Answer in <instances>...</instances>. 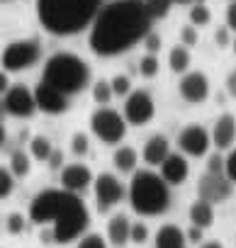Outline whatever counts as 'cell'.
Listing matches in <instances>:
<instances>
[{
	"label": "cell",
	"instance_id": "1",
	"mask_svg": "<svg viewBox=\"0 0 236 248\" xmlns=\"http://www.w3.org/2000/svg\"><path fill=\"white\" fill-rule=\"evenodd\" d=\"M151 20L144 0H110L90 27L88 44L97 56H117L146 39Z\"/></svg>",
	"mask_w": 236,
	"mask_h": 248
},
{
	"label": "cell",
	"instance_id": "2",
	"mask_svg": "<svg viewBox=\"0 0 236 248\" xmlns=\"http://www.w3.org/2000/svg\"><path fill=\"white\" fill-rule=\"evenodd\" d=\"M30 219L34 224H51L56 231V243H71L85 231L90 214L76 192L44 190L32 200Z\"/></svg>",
	"mask_w": 236,
	"mask_h": 248
},
{
	"label": "cell",
	"instance_id": "3",
	"mask_svg": "<svg viewBox=\"0 0 236 248\" xmlns=\"http://www.w3.org/2000/svg\"><path fill=\"white\" fill-rule=\"evenodd\" d=\"M102 0H37V17L49 34L71 37L93 27Z\"/></svg>",
	"mask_w": 236,
	"mask_h": 248
},
{
	"label": "cell",
	"instance_id": "4",
	"mask_svg": "<svg viewBox=\"0 0 236 248\" xmlns=\"http://www.w3.org/2000/svg\"><path fill=\"white\" fill-rule=\"evenodd\" d=\"M129 202L132 209L142 217L163 214L171 204L168 183L154 170H137L129 183Z\"/></svg>",
	"mask_w": 236,
	"mask_h": 248
},
{
	"label": "cell",
	"instance_id": "5",
	"mask_svg": "<svg viewBox=\"0 0 236 248\" xmlns=\"http://www.w3.org/2000/svg\"><path fill=\"white\" fill-rule=\"evenodd\" d=\"M42 80H47L49 85L59 88L66 95H76L90 83V68H88V63L80 56L61 51V54H54L44 63Z\"/></svg>",
	"mask_w": 236,
	"mask_h": 248
},
{
	"label": "cell",
	"instance_id": "6",
	"mask_svg": "<svg viewBox=\"0 0 236 248\" xmlns=\"http://www.w3.org/2000/svg\"><path fill=\"white\" fill-rule=\"evenodd\" d=\"M90 129L102 144H120L127 137V119L110 107H100L90 117Z\"/></svg>",
	"mask_w": 236,
	"mask_h": 248
},
{
	"label": "cell",
	"instance_id": "7",
	"mask_svg": "<svg viewBox=\"0 0 236 248\" xmlns=\"http://www.w3.org/2000/svg\"><path fill=\"white\" fill-rule=\"evenodd\" d=\"M39 59V44L34 39H17V42H10L3 51V68L8 73H15V71H25L30 66H34Z\"/></svg>",
	"mask_w": 236,
	"mask_h": 248
},
{
	"label": "cell",
	"instance_id": "8",
	"mask_svg": "<svg viewBox=\"0 0 236 248\" xmlns=\"http://www.w3.org/2000/svg\"><path fill=\"white\" fill-rule=\"evenodd\" d=\"M154 97L146 93V90H134L132 95H127L125 100V119L134 127H142V124L151 122L154 119Z\"/></svg>",
	"mask_w": 236,
	"mask_h": 248
},
{
	"label": "cell",
	"instance_id": "9",
	"mask_svg": "<svg viewBox=\"0 0 236 248\" xmlns=\"http://www.w3.org/2000/svg\"><path fill=\"white\" fill-rule=\"evenodd\" d=\"M93 185H95V202H97L100 212H107L117 202H122V197H125V187H122L120 178L112 173H100Z\"/></svg>",
	"mask_w": 236,
	"mask_h": 248
},
{
	"label": "cell",
	"instance_id": "10",
	"mask_svg": "<svg viewBox=\"0 0 236 248\" xmlns=\"http://www.w3.org/2000/svg\"><path fill=\"white\" fill-rule=\"evenodd\" d=\"M37 109H39L37 107V97L25 85H13L3 95V112H8L13 117H32Z\"/></svg>",
	"mask_w": 236,
	"mask_h": 248
},
{
	"label": "cell",
	"instance_id": "11",
	"mask_svg": "<svg viewBox=\"0 0 236 248\" xmlns=\"http://www.w3.org/2000/svg\"><path fill=\"white\" fill-rule=\"evenodd\" d=\"M212 144V134L200 127V124H190V127H185L180 134H178V146L185 156H192V158H200L207 154Z\"/></svg>",
	"mask_w": 236,
	"mask_h": 248
},
{
	"label": "cell",
	"instance_id": "12",
	"mask_svg": "<svg viewBox=\"0 0 236 248\" xmlns=\"http://www.w3.org/2000/svg\"><path fill=\"white\" fill-rule=\"evenodd\" d=\"M231 180L221 173V175H217V173H205L202 178H200V183H197V195H200V200H207V202H212V204H217V202H226L229 197H231Z\"/></svg>",
	"mask_w": 236,
	"mask_h": 248
},
{
	"label": "cell",
	"instance_id": "13",
	"mask_svg": "<svg viewBox=\"0 0 236 248\" xmlns=\"http://www.w3.org/2000/svg\"><path fill=\"white\" fill-rule=\"evenodd\" d=\"M34 97H37V107L44 114H63L68 109V95L49 85L47 80H39V85L34 88Z\"/></svg>",
	"mask_w": 236,
	"mask_h": 248
},
{
	"label": "cell",
	"instance_id": "14",
	"mask_svg": "<svg viewBox=\"0 0 236 248\" xmlns=\"http://www.w3.org/2000/svg\"><path fill=\"white\" fill-rule=\"evenodd\" d=\"M180 95H183V100H188L192 105L205 102L207 95H209V80H207V76L200 73V71L185 73L180 78Z\"/></svg>",
	"mask_w": 236,
	"mask_h": 248
},
{
	"label": "cell",
	"instance_id": "15",
	"mask_svg": "<svg viewBox=\"0 0 236 248\" xmlns=\"http://www.w3.org/2000/svg\"><path fill=\"white\" fill-rule=\"evenodd\" d=\"M93 183H95V178H93L90 168L83 166V163H71V166L61 168V185L68 192H76L78 195V192L88 190Z\"/></svg>",
	"mask_w": 236,
	"mask_h": 248
},
{
	"label": "cell",
	"instance_id": "16",
	"mask_svg": "<svg viewBox=\"0 0 236 248\" xmlns=\"http://www.w3.org/2000/svg\"><path fill=\"white\" fill-rule=\"evenodd\" d=\"M236 141V119L234 114H221L217 122H214V129H212V144L224 151V149H231Z\"/></svg>",
	"mask_w": 236,
	"mask_h": 248
},
{
	"label": "cell",
	"instance_id": "17",
	"mask_svg": "<svg viewBox=\"0 0 236 248\" xmlns=\"http://www.w3.org/2000/svg\"><path fill=\"white\" fill-rule=\"evenodd\" d=\"M190 175V166L185 161V156L180 154H171L163 163H161V178L168 185H183Z\"/></svg>",
	"mask_w": 236,
	"mask_h": 248
},
{
	"label": "cell",
	"instance_id": "18",
	"mask_svg": "<svg viewBox=\"0 0 236 248\" xmlns=\"http://www.w3.org/2000/svg\"><path fill=\"white\" fill-rule=\"evenodd\" d=\"M142 156H144V161H146L149 166H158V168H161V163L171 156V144H168V139L161 137V134L151 137V139L144 144Z\"/></svg>",
	"mask_w": 236,
	"mask_h": 248
},
{
	"label": "cell",
	"instance_id": "19",
	"mask_svg": "<svg viewBox=\"0 0 236 248\" xmlns=\"http://www.w3.org/2000/svg\"><path fill=\"white\" fill-rule=\"evenodd\" d=\"M107 238L112 246H125L132 241V221L125 214H114L107 221Z\"/></svg>",
	"mask_w": 236,
	"mask_h": 248
},
{
	"label": "cell",
	"instance_id": "20",
	"mask_svg": "<svg viewBox=\"0 0 236 248\" xmlns=\"http://www.w3.org/2000/svg\"><path fill=\"white\" fill-rule=\"evenodd\" d=\"M185 241H188V233L185 231H180L173 224H166V226H161L156 231L154 248H185Z\"/></svg>",
	"mask_w": 236,
	"mask_h": 248
},
{
	"label": "cell",
	"instance_id": "21",
	"mask_svg": "<svg viewBox=\"0 0 236 248\" xmlns=\"http://www.w3.org/2000/svg\"><path fill=\"white\" fill-rule=\"evenodd\" d=\"M112 163L120 173H137V163H139V154L132 146H120L112 156Z\"/></svg>",
	"mask_w": 236,
	"mask_h": 248
},
{
	"label": "cell",
	"instance_id": "22",
	"mask_svg": "<svg viewBox=\"0 0 236 248\" xmlns=\"http://www.w3.org/2000/svg\"><path fill=\"white\" fill-rule=\"evenodd\" d=\"M190 221H192V226H200V229L212 226V221H214V207H212V202H207V200L192 202V207H190Z\"/></svg>",
	"mask_w": 236,
	"mask_h": 248
},
{
	"label": "cell",
	"instance_id": "23",
	"mask_svg": "<svg viewBox=\"0 0 236 248\" xmlns=\"http://www.w3.org/2000/svg\"><path fill=\"white\" fill-rule=\"evenodd\" d=\"M168 66H171L173 73H185L190 68V51H188V46H183V44L173 46L168 51Z\"/></svg>",
	"mask_w": 236,
	"mask_h": 248
},
{
	"label": "cell",
	"instance_id": "24",
	"mask_svg": "<svg viewBox=\"0 0 236 248\" xmlns=\"http://www.w3.org/2000/svg\"><path fill=\"white\" fill-rule=\"evenodd\" d=\"M30 154H32L34 161L49 163V158H51V154H54V146H51V141H49L47 137H34V139L30 141Z\"/></svg>",
	"mask_w": 236,
	"mask_h": 248
},
{
	"label": "cell",
	"instance_id": "25",
	"mask_svg": "<svg viewBox=\"0 0 236 248\" xmlns=\"http://www.w3.org/2000/svg\"><path fill=\"white\" fill-rule=\"evenodd\" d=\"M10 170H13V175H17V178L30 175V170H32L30 156H27L25 151H15V154L10 156Z\"/></svg>",
	"mask_w": 236,
	"mask_h": 248
},
{
	"label": "cell",
	"instance_id": "26",
	"mask_svg": "<svg viewBox=\"0 0 236 248\" xmlns=\"http://www.w3.org/2000/svg\"><path fill=\"white\" fill-rule=\"evenodd\" d=\"M114 97V90H112V80H97L93 85V100L97 105H110V100Z\"/></svg>",
	"mask_w": 236,
	"mask_h": 248
},
{
	"label": "cell",
	"instance_id": "27",
	"mask_svg": "<svg viewBox=\"0 0 236 248\" xmlns=\"http://www.w3.org/2000/svg\"><path fill=\"white\" fill-rule=\"evenodd\" d=\"M209 20H212V13L205 3H197L195 8H190V25L192 27H205V25H209Z\"/></svg>",
	"mask_w": 236,
	"mask_h": 248
},
{
	"label": "cell",
	"instance_id": "28",
	"mask_svg": "<svg viewBox=\"0 0 236 248\" xmlns=\"http://www.w3.org/2000/svg\"><path fill=\"white\" fill-rule=\"evenodd\" d=\"M144 5H146L149 15L156 20V17H166V15L171 13L173 0H144Z\"/></svg>",
	"mask_w": 236,
	"mask_h": 248
},
{
	"label": "cell",
	"instance_id": "29",
	"mask_svg": "<svg viewBox=\"0 0 236 248\" xmlns=\"http://www.w3.org/2000/svg\"><path fill=\"white\" fill-rule=\"evenodd\" d=\"M158 68H161V63H158L156 54H146V56H142V61H139V73H142L144 78H154V76L158 73Z\"/></svg>",
	"mask_w": 236,
	"mask_h": 248
},
{
	"label": "cell",
	"instance_id": "30",
	"mask_svg": "<svg viewBox=\"0 0 236 248\" xmlns=\"http://www.w3.org/2000/svg\"><path fill=\"white\" fill-rule=\"evenodd\" d=\"M13 187H15V180H13V170H5V166L0 168V197H10L13 195Z\"/></svg>",
	"mask_w": 236,
	"mask_h": 248
},
{
	"label": "cell",
	"instance_id": "31",
	"mask_svg": "<svg viewBox=\"0 0 236 248\" xmlns=\"http://www.w3.org/2000/svg\"><path fill=\"white\" fill-rule=\"evenodd\" d=\"M5 229H8V233H22L25 231V217L22 214H17V212H13V214H8L5 217Z\"/></svg>",
	"mask_w": 236,
	"mask_h": 248
},
{
	"label": "cell",
	"instance_id": "32",
	"mask_svg": "<svg viewBox=\"0 0 236 248\" xmlns=\"http://www.w3.org/2000/svg\"><path fill=\"white\" fill-rule=\"evenodd\" d=\"M112 90H114V95H132V80L127 78V76H114L112 78Z\"/></svg>",
	"mask_w": 236,
	"mask_h": 248
},
{
	"label": "cell",
	"instance_id": "33",
	"mask_svg": "<svg viewBox=\"0 0 236 248\" xmlns=\"http://www.w3.org/2000/svg\"><path fill=\"white\" fill-rule=\"evenodd\" d=\"M71 149H73V154L76 156H85L88 151H90V144H88V137L85 134H73V139H71Z\"/></svg>",
	"mask_w": 236,
	"mask_h": 248
},
{
	"label": "cell",
	"instance_id": "34",
	"mask_svg": "<svg viewBox=\"0 0 236 248\" xmlns=\"http://www.w3.org/2000/svg\"><path fill=\"white\" fill-rule=\"evenodd\" d=\"M226 170V158L221 156V154H212L209 156V161H207V173H217V175H221ZM226 175V173H224Z\"/></svg>",
	"mask_w": 236,
	"mask_h": 248
},
{
	"label": "cell",
	"instance_id": "35",
	"mask_svg": "<svg viewBox=\"0 0 236 248\" xmlns=\"http://www.w3.org/2000/svg\"><path fill=\"white\" fill-rule=\"evenodd\" d=\"M78 248H107V246H105V238L100 233H88L78 241Z\"/></svg>",
	"mask_w": 236,
	"mask_h": 248
},
{
	"label": "cell",
	"instance_id": "36",
	"mask_svg": "<svg viewBox=\"0 0 236 248\" xmlns=\"http://www.w3.org/2000/svg\"><path fill=\"white\" fill-rule=\"evenodd\" d=\"M180 44L183 46H195L197 44V27H192V25L183 27L180 30Z\"/></svg>",
	"mask_w": 236,
	"mask_h": 248
},
{
	"label": "cell",
	"instance_id": "37",
	"mask_svg": "<svg viewBox=\"0 0 236 248\" xmlns=\"http://www.w3.org/2000/svg\"><path fill=\"white\" fill-rule=\"evenodd\" d=\"M146 238H149V229H146V224H142V221H137V224H132V243H146Z\"/></svg>",
	"mask_w": 236,
	"mask_h": 248
},
{
	"label": "cell",
	"instance_id": "38",
	"mask_svg": "<svg viewBox=\"0 0 236 248\" xmlns=\"http://www.w3.org/2000/svg\"><path fill=\"white\" fill-rule=\"evenodd\" d=\"M144 46H146L149 54H158V51H161V37L154 34V32H149L146 39H144Z\"/></svg>",
	"mask_w": 236,
	"mask_h": 248
},
{
	"label": "cell",
	"instance_id": "39",
	"mask_svg": "<svg viewBox=\"0 0 236 248\" xmlns=\"http://www.w3.org/2000/svg\"><path fill=\"white\" fill-rule=\"evenodd\" d=\"M224 173H226V178H229L231 183H236V149L226 156V170H224Z\"/></svg>",
	"mask_w": 236,
	"mask_h": 248
},
{
	"label": "cell",
	"instance_id": "40",
	"mask_svg": "<svg viewBox=\"0 0 236 248\" xmlns=\"http://www.w3.org/2000/svg\"><path fill=\"white\" fill-rule=\"evenodd\" d=\"M226 27L236 32V0H231L226 8Z\"/></svg>",
	"mask_w": 236,
	"mask_h": 248
},
{
	"label": "cell",
	"instance_id": "41",
	"mask_svg": "<svg viewBox=\"0 0 236 248\" xmlns=\"http://www.w3.org/2000/svg\"><path fill=\"white\" fill-rule=\"evenodd\" d=\"M214 42L219 46H229V27H219L217 34H214Z\"/></svg>",
	"mask_w": 236,
	"mask_h": 248
},
{
	"label": "cell",
	"instance_id": "42",
	"mask_svg": "<svg viewBox=\"0 0 236 248\" xmlns=\"http://www.w3.org/2000/svg\"><path fill=\"white\" fill-rule=\"evenodd\" d=\"M49 168H54V170L63 168V154H61V151H54V154H51V158H49Z\"/></svg>",
	"mask_w": 236,
	"mask_h": 248
},
{
	"label": "cell",
	"instance_id": "43",
	"mask_svg": "<svg viewBox=\"0 0 236 248\" xmlns=\"http://www.w3.org/2000/svg\"><path fill=\"white\" fill-rule=\"evenodd\" d=\"M202 231H205V229H200V226H192V229L188 231V241H192V243H200V241H202Z\"/></svg>",
	"mask_w": 236,
	"mask_h": 248
},
{
	"label": "cell",
	"instance_id": "44",
	"mask_svg": "<svg viewBox=\"0 0 236 248\" xmlns=\"http://www.w3.org/2000/svg\"><path fill=\"white\" fill-rule=\"evenodd\" d=\"M226 90L236 97V71H231V73H229V78H226Z\"/></svg>",
	"mask_w": 236,
	"mask_h": 248
},
{
	"label": "cell",
	"instance_id": "45",
	"mask_svg": "<svg viewBox=\"0 0 236 248\" xmlns=\"http://www.w3.org/2000/svg\"><path fill=\"white\" fill-rule=\"evenodd\" d=\"M200 248H221V243H219V241H205Z\"/></svg>",
	"mask_w": 236,
	"mask_h": 248
},
{
	"label": "cell",
	"instance_id": "46",
	"mask_svg": "<svg viewBox=\"0 0 236 248\" xmlns=\"http://www.w3.org/2000/svg\"><path fill=\"white\" fill-rule=\"evenodd\" d=\"M173 3H183L185 5V3H190V0H173Z\"/></svg>",
	"mask_w": 236,
	"mask_h": 248
},
{
	"label": "cell",
	"instance_id": "47",
	"mask_svg": "<svg viewBox=\"0 0 236 248\" xmlns=\"http://www.w3.org/2000/svg\"><path fill=\"white\" fill-rule=\"evenodd\" d=\"M231 46H234V54H236V39H234V42H231Z\"/></svg>",
	"mask_w": 236,
	"mask_h": 248
}]
</instances>
